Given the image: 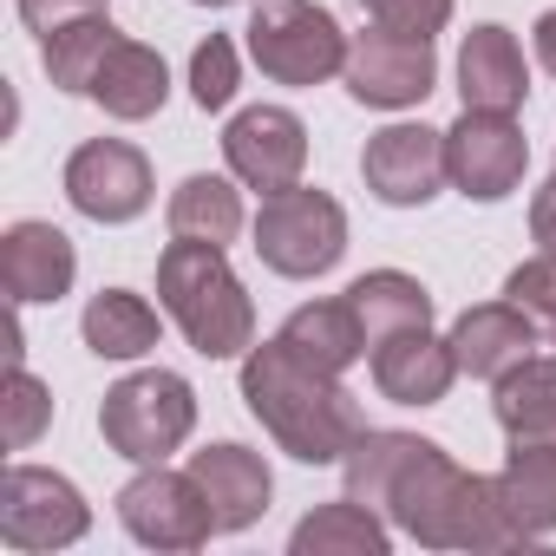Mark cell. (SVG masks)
Listing matches in <instances>:
<instances>
[{"mask_svg": "<svg viewBox=\"0 0 556 556\" xmlns=\"http://www.w3.org/2000/svg\"><path fill=\"white\" fill-rule=\"evenodd\" d=\"M66 203L92 223H131L151 210V164L125 138H86L66 157Z\"/></svg>", "mask_w": 556, "mask_h": 556, "instance_id": "cell-12", "label": "cell"}, {"mask_svg": "<svg viewBox=\"0 0 556 556\" xmlns=\"http://www.w3.org/2000/svg\"><path fill=\"white\" fill-rule=\"evenodd\" d=\"M242 400L262 419V432L302 465H341L367 432L361 400L341 387V374L308 367L282 341H262L242 354Z\"/></svg>", "mask_w": 556, "mask_h": 556, "instance_id": "cell-2", "label": "cell"}, {"mask_svg": "<svg viewBox=\"0 0 556 556\" xmlns=\"http://www.w3.org/2000/svg\"><path fill=\"white\" fill-rule=\"evenodd\" d=\"M361 177L380 203L393 210H426L452 177H445V131L432 125H387L361 151Z\"/></svg>", "mask_w": 556, "mask_h": 556, "instance_id": "cell-13", "label": "cell"}, {"mask_svg": "<svg viewBox=\"0 0 556 556\" xmlns=\"http://www.w3.org/2000/svg\"><path fill=\"white\" fill-rule=\"evenodd\" d=\"M361 14H367L374 27H387V34H419V40H432V34H445V21H452V0H361Z\"/></svg>", "mask_w": 556, "mask_h": 556, "instance_id": "cell-31", "label": "cell"}, {"mask_svg": "<svg viewBox=\"0 0 556 556\" xmlns=\"http://www.w3.org/2000/svg\"><path fill=\"white\" fill-rule=\"evenodd\" d=\"M341 471H348V497L387 510L426 549H510V543H523L517 517L497 497V478L465 471L432 439L367 426L354 439V452L341 458Z\"/></svg>", "mask_w": 556, "mask_h": 556, "instance_id": "cell-1", "label": "cell"}, {"mask_svg": "<svg viewBox=\"0 0 556 556\" xmlns=\"http://www.w3.org/2000/svg\"><path fill=\"white\" fill-rule=\"evenodd\" d=\"M118 523L144 549H203L216 536V510H210L203 484L190 471H164V465H144L118 491Z\"/></svg>", "mask_w": 556, "mask_h": 556, "instance_id": "cell-7", "label": "cell"}, {"mask_svg": "<svg viewBox=\"0 0 556 556\" xmlns=\"http://www.w3.org/2000/svg\"><path fill=\"white\" fill-rule=\"evenodd\" d=\"M452 380H458L452 341H439L432 328H406L374 348V387L393 406H439L452 393Z\"/></svg>", "mask_w": 556, "mask_h": 556, "instance_id": "cell-16", "label": "cell"}, {"mask_svg": "<svg viewBox=\"0 0 556 556\" xmlns=\"http://www.w3.org/2000/svg\"><path fill=\"white\" fill-rule=\"evenodd\" d=\"M504 295L556 341V255L543 249V255H530V262H517L510 268V282H504Z\"/></svg>", "mask_w": 556, "mask_h": 556, "instance_id": "cell-28", "label": "cell"}, {"mask_svg": "<svg viewBox=\"0 0 556 556\" xmlns=\"http://www.w3.org/2000/svg\"><path fill=\"white\" fill-rule=\"evenodd\" d=\"M47 419H53V393L27 374V361L8 374V445L14 452H27L40 432H47Z\"/></svg>", "mask_w": 556, "mask_h": 556, "instance_id": "cell-30", "label": "cell"}, {"mask_svg": "<svg viewBox=\"0 0 556 556\" xmlns=\"http://www.w3.org/2000/svg\"><path fill=\"white\" fill-rule=\"evenodd\" d=\"M86 523L92 510L73 478L40 465H14L0 478V543L8 549H66L86 536Z\"/></svg>", "mask_w": 556, "mask_h": 556, "instance_id": "cell-8", "label": "cell"}, {"mask_svg": "<svg viewBox=\"0 0 556 556\" xmlns=\"http://www.w3.org/2000/svg\"><path fill=\"white\" fill-rule=\"evenodd\" d=\"M536 321L504 295V302H478V308H465L458 321H452V361H458V374H471V380H504L510 367H523L530 354H536Z\"/></svg>", "mask_w": 556, "mask_h": 556, "instance_id": "cell-14", "label": "cell"}, {"mask_svg": "<svg viewBox=\"0 0 556 556\" xmlns=\"http://www.w3.org/2000/svg\"><path fill=\"white\" fill-rule=\"evenodd\" d=\"M170 236H190V242H216L229 249L242 236V190L229 177H184L170 190Z\"/></svg>", "mask_w": 556, "mask_h": 556, "instance_id": "cell-27", "label": "cell"}, {"mask_svg": "<svg viewBox=\"0 0 556 556\" xmlns=\"http://www.w3.org/2000/svg\"><path fill=\"white\" fill-rule=\"evenodd\" d=\"M275 341H282L289 354H302L308 367H321V374H348V367L367 354V328H361V315H354L348 295H341V302H308V308H295Z\"/></svg>", "mask_w": 556, "mask_h": 556, "instance_id": "cell-19", "label": "cell"}, {"mask_svg": "<svg viewBox=\"0 0 556 556\" xmlns=\"http://www.w3.org/2000/svg\"><path fill=\"white\" fill-rule=\"evenodd\" d=\"M530 170V144L510 125V112H458L445 131V177L471 203H504Z\"/></svg>", "mask_w": 556, "mask_h": 556, "instance_id": "cell-9", "label": "cell"}, {"mask_svg": "<svg viewBox=\"0 0 556 556\" xmlns=\"http://www.w3.org/2000/svg\"><path fill=\"white\" fill-rule=\"evenodd\" d=\"M190 99H197L203 112H223V105L236 99V47H229L223 34H210V40L190 53Z\"/></svg>", "mask_w": 556, "mask_h": 556, "instance_id": "cell-29", "label": "cell"}, {"mask_svg": "<svg viewBox=\"0 0 556 556\" xmlns=\"http://www.w3.org/2000/svg\"><path fill=\"white\" fill-rule=\"evenodd\" d=\"M92 8H99V0H21V21L34 34H53V27L79 21V14H92Z\"/></svg>", "mask_w": 556, "mask_h": 556, "instance_id": "cell-32", "label": "cell"}, {"mask_svg": "<svg viewBox=\"0 0 556 556\" xmlns=\"http://www.w3.org/2000/svg\"><path fill=\"white\" fill-rule=\"evenodd\" d=\"M255 255L262 268L289 275V282H315L348 255V210L308 184L275 190L262 197V216H255Z\"/></svg>", "mask_w": 556, "mask_h": 556, "instance_id": "cell-6", "label": "cell"}, {"mask_svg": "<svg viewBox=\"0 0 556 556\" xmlns=\"http://www.w3.org/2000/svg\"><path fill=\"white\" fill-rule=\"evenodd\" d=\"M79 334L99 361H138L157 348V308L131 289H99L79 315Z\"/></svg>", "mask_w": 556, "mask_h": 556, "instance_id": "cell-23", "label": "cell"}, {"mask_svg": "<svg viewBox=\"0 0 556 556\" xmlns=\"http://www.w3.org/2000/svg\"><path fill=\"white\" fill-rule=\"evenodd\" d=\"M491 413L504 426V439L523 445H556V361L530 354L523 367H510L491 393Z\"/></svg>", "mask_w": 556, "mask_h": 556, "instance_id": "cell-22", "label": "cell"}, {"mask_svg": "<svg viewBox=\"0 0 556 556\" xmlns=\"http://www.w3.org/2000/svg\"><path fill=\"white\" fill-rule=\"evenodd\" d=\"M497 497L517 517L523 536H549L556 530V445H523L510 439V458L497 471Z\"/></svg>", "mask_w": 556, "mask_h": 556, "instance_id": "cell-25", "label": "cell"}, {"mask_svg": "<svg viewBox=\"0 0 556 556\" xmlns=\"http://www.w3.org/2000/svg\"><path fill=\"white\" fill-rule=\"evenodd\" d=\"M197 8H236V0H197Z\"/></svg>", "mask_w": 556, "mask_h": 556, "instance_id": "cell-35", "label": "cell"}, {"mask_svg": "<svg viewBox=\"0 0 556 556\" xmlns=\"http://www.w3.org/2000/svg\"><path fill=\"white\" fill-rule=\"evenodd\" d=\"M341 79H348L354 105H374V112H406V105H419V99L432 92L439 60H432V40L374 27V34H361V40L348 47V73H341Z\"/></svg>", "mask_w": 556, "mask_h": 556, "instance_id": "cell-11", "label": "cell"}, {"mask_svg": "<svg viewBox=\"0 0 556 556\" xmlns=\"http://www.w3.org/2000/svg\"><path fill=\"white\" fill-rule=\"evenodd\" d=\"M387 543H393V530L380 523V510L374 504H361V497H341V504H321L315 517H302L295 523V536H289V549L295 556H387Z\"/></svg>", "mask_w": 556, "mask_h": 556, "instance_id": "cell-24", "label": "cell"}, {"mask_svg": "<svg viewBox=\"0 0 556 556\" xmlns=\"http://www.w3.org/2000/svg\"><path fill=\"white\" fill-rule=\"evenodd\" d=\"M523 92H530V66H523V47L510 40V27H471L458 47L465 112H517Z\"/></svg>", "mask_w": 556, "mask_h": 556, "instance_id": "cell-18", "label": "cell"}, {"mask_svg": "<svg viewBox=\"0 0 556 556\" xmlns=\"http://www.w3.org/2000/svg\"><path fill=\"white\" fill-rule=\"evenodd\" d=\"M530 236H536V242L556 255V177H549V184L530 197Z\"/></svg>", "mask_w": 556, "mask_h": 556, "instance_id": "cell-33", "label": "cell"}, {"mask_svg": "<svg viewBox=\"0 0 556 556\" xmlns=\"http://www.w3.org/2000/svg\"><path fill=\"white\" fill-rule=\"evenodd\" d=\"M242 34H249V60L275 86H328L334 73H348V47H354L321 0H255Z\"/></svg>", "mask_w": 556, "mask_h": 556, "instance_id": "cell-4", "label": "cell"}, {"mask_svg": "<svg viewBox=\"0 0 556 556\" xmlns=\"http://www.w3.org/2000/svg\"><path fill=\"white\" fill-rule=\"evenodd\" d=\"M86 99H99V105H105V118L138 125V118L164 112V99H170V73H164V60H157L151 47L118 40V47H112V60L99 66V79H92V92H86Z\"/></svg>", "mask_w": 556, "mask_h": 556, "instance_id": "cell-20", "label": "cell"}, {"mask_svg": "<svg viewBox=\"0 0 556 556\" xmlns=\"http://www.w3.org/2000/svg\"><path fill=\"white\" fill-rule=\"evenodd\" d=\"M530 40H536V60H543V73L556 79V8H549V14H536V27H530Z\"/></svg>", "mask_w": 556, "mask_h": 556, "instance_id": "cell-34", "label": "cell"}, {"mask_svg": "<svg viewBox=\"0 0 556 556\" xmlns=\"http://www.w3.org/2000/svg\"><path fill=\"white\" fill-rule=\"evenodd\" d=\"M190 478L203 484V497H210V510H216V530H249V523L268 510V491H275L262 452L229 445V439L190 452Z\"/></svg>", "mask_w": 556, "mask_h": 556, "instance_id": "cell-17", "label": "cell"}, {"mask_svg": "<svg viewBox=\"0 0 556 556\" xmlns=\"http://www.w3.org/2000/svg\"><path fill=\"white\" fill-rule=\"evenodd\" d=\"M125 34L92 8V14H79V21H66V27H53V34H40V60H47V79L60 86V92H92V79H99V66L112 60V47H118Z\"/></svg>", "mask_w": 556, "mask_h": 556, "instance_id": "cell-26", "label": "cell"}, {"mask_svg": "<svg viewBox=\"0 0 556 556\" xmlns=\"http://www.w3.org/2000/svg\"><path fill=\"white\" fill-rule=\"evenodd\" d=\"M99 432L118 458L131 465H164L190 432H197V393L184 374L170 367H144L131 380H118L99 406Z\"/></svg>", "mask_w": 556, "mask_h": 556, "instance_id": "cell-5", "label": "cell"}, {"mask_svg": "<svg viewBox=\"0 0 556 556\" xmlns=\"http://www.w3.org/2000/svg\"><path fill=\"white\" fill-rule=\"evenodd\" d=\"M348 302H354V315L367 328V348H380V341H393L406 328H432V295H426L419 275H406V268L361 275V282L348 289Z\"/></svg>", "mask_w": 556, "mask_h": 556, "instance_id": "cell-21", "label": "cell"}, {"mask_svg": "<svg viewBox=\"0 0 556 556\" xmlns=\"http://www.w3.org/2000/svg\"><path fill=\"white\" fill-rule=\"evenodd\" d=\"M157 302L203 361H236L255 348V302L236 282V268L216 242L177 236L157 255Z\"/></svg>", "mask_w": 556, "mask_h": 556, "instance_id": "cell-3", "label": "cell"}, {"mask_svg": "<svg viewBox=\"0 0 556 556\" xmlns=\"http://www.w3.org/2000/svg\"><path fill=\"white\" fill-rule=\"evenodd\" d=\"M73 275H79V249L66 229L53 223H14L8 236H0V282H8L14 308L27 302H60L73 289Z\"/></svg>", "mask_w": 556, "mask_h": 556, "instance_id": "cell-15", "label": "cell"}, {"mask_svg": "<svg viewBox=\"0 0 556 556\" xmlns=\"http://www.w3.org/2000/svg\"><path fill=\"white\" fill-rule=\"evenodd\" d=\"M223 157H229V177L242 190H295L302 170H308V125L289 112V105H249L229 118L223 131Z\"/></svg>", "mask_w": 556, "mask_h": 556, "instance_id": "cell-10", "label": "cell"}]
</instances>
